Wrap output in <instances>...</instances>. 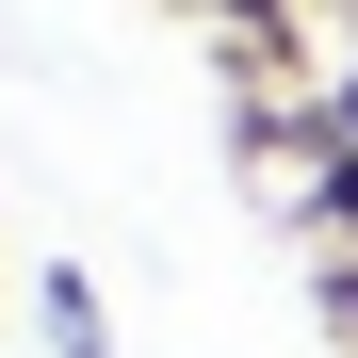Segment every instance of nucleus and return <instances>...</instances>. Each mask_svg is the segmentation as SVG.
<instances>
[{
  "mask_svg": "<svg viewBox=\"0 0 358 358\" xmlns=\"http://www.w3.org/2000/svg\"><path fill=\"white\" fill-rule=\"evenodd\" d=\"M33 326H49V358H114V310L82 261H33Z\"/></svg>",
  "mask_w": 358,
  "mask_h": 358,
  "instance_id": "nucleus-1",
  "label": "nucleus"
},
{
  "mask_svg": "<svg viewBox=\"0 0 358 358\" xmlns=\"http://www.w3.org/2000/svg\"><path fill=\"white\" fill-rule=\"evenodd\" d=\"M293 228H310L326 261H358V147H326V163H310V196H293Z\"/></svg>",
  "mask_w": 358,
  "mask_h": 358,
  "instance_id": "nucleus-2",
  "label": "nucleus"
},
{
  "mask_svg": "<svg viewBox=\"0 0 358 358\" xmlns=\"http://www.w3.org/2000/svg\"><path fill=\"white\" fill-rule=\"evenodd\" d=\"M310 131H326V147H358V49H342V66L310 82Z\"/></svg>",
  "mask_w": 358,
  "mask_h": 358,
  "instance_id": "nucleus-3",
  "label": "nucleus"
},
{
  "mask_svg": "<svg viewBox=\"0 0 358 358\" xmlns=\"http://www.w3.org/2000/svg\"><path fill=\"white\" fill-rule=\"evenodd\" d=\"M310 293H326V326H342V358H358V261H310Z\"/></svg>",
  "mask_w": 358,
  "mask_h": 358,
  "instance_id": "nucleus-4",
  "label": "nucleus"
},
{
  "mask_svg": "<svg viewBox=\"0 0 358 358\" xmlns=\"http://www.w3.org/2000/svg\"><path fill=\"white\" fill-rule=\"evenodd\" d=\"M0 293H17V277H0Z\"/></svg>",
  "mask_w": 358,
  "mask_h": 358,
  "instance_id": "nucleus-5",
  "label": "nucleus"
}]
</instances>
